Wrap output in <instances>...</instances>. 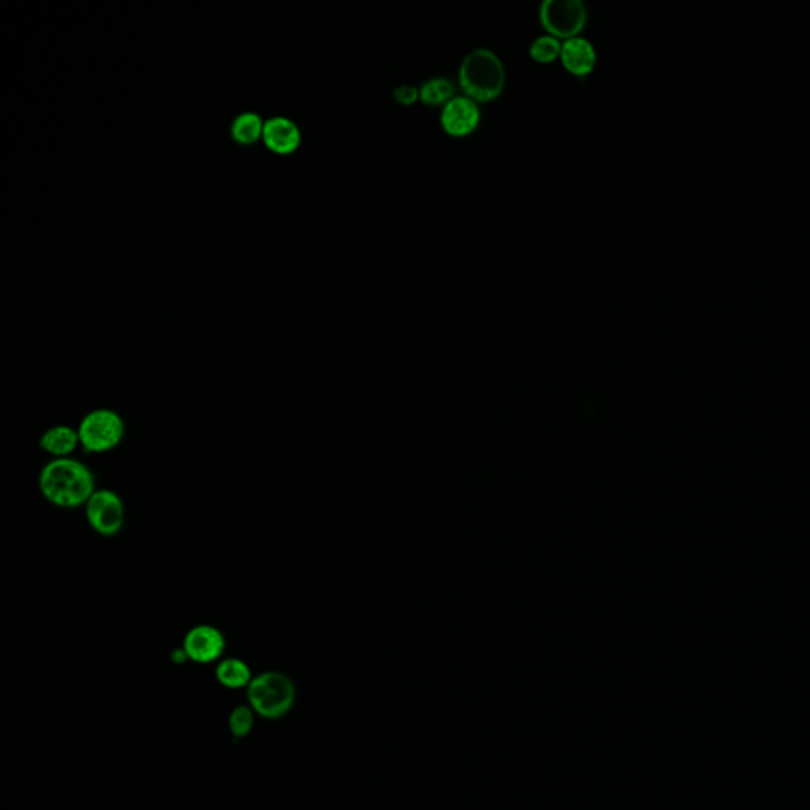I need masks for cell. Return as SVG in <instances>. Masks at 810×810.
<instances>
[{
    "label": "cell",
    "instance_id": "cell-1",
    "mask_svg": "<svg viewBox=\"0 0 810 810\" xmlns=\"http://www.w3.org/2000/svg\"><path fill=\"white\" fill-rule=\"evenodd\" d=\"M38 489L51 505L70 510L86 505L96 493V475L78 459H51L38 473Z\"/></svg>",
    "mask_w": 810,
    "mask_h": 810
},
{
    "label": "cell",
    "instance_id": "cell-2",
    "mask_svg": "<svg viewBox=\"0 0 810 810\" xmlns=\"http://www.w3.org/2000/svg\"><path fill=\"white\" fill-rule=\"evenodd\" d=\"M506 73L501 57L488 48L472 49L459 66V86L475 101H493L505 88Z\"/></svg>",
    "mask_w": 810,
    "mask_h": 810
},
{
    "label": "cell",
    "instance_id": "cell-3",
    "mask_svg": "<svg viewBox=\"0 0 810 810\" xmlns=\"http://www.w3.org/2000/svg\"><path fill=\"white\" fill-rule=\"evenodd\" d=\"M247 700L256 714L280 719L290 712L296 700L293 680L280 671L258 674L247 687Z\"/></svg>",
    "mask_w": 810,
    "mask_h": 810
},
{
    "label": "cell",
    "instance_id": "cell-4",
    "mask_svg": "<svg viewBox=\"0 0 810 810\" xmlns=\"http://www.w3.org/2000/svg\"><path fill=\"white\" fill-rule=\"evenodd\" d=\"M77 430L86 453H109L124 441L126 421L113 409L100 407L88 411L78 424Z\"/></svg>",
    "mask_w": 810,
    "mask_h": 810
},
{
    "label": "cell",
    "instance_id": "cell-5",
    "mask_svg": "<svg viewBox=\"0 0 810 810\" xmlns=\"http://www.w3.org/2000/svg\"><path fill=\"white\" fill-rule=\"evenodd\" d=\"M84 510L90 529L99 535L107 538L119 535L126 525V505L113 489H97L84 505Z\"/></svg>",
    "mask_w": 810,
    "mask_h": 810
},
{
    "label": "cell",
    "instance_id": "cell-6",
    "mask_svg": "<svg viewBox=\"0 0 810 810\" xmlns=\"http://www.w3.org/2000/svg\"><path fill=\"white\" fill-rule=\"evenodd\" d=\"M538 15L549 36L566 40L578 36L587 23V10L581 0H545Z\"/></svg>",
    "mask_w": 810,
    "mask_h": 810
},
{
    "label": "cell",
    "instance_id": "cell-7",
    "mask_svg": "<svg viewBox=\"0 0 810 810\" xmlns=\"http://www.w3.org/2000/svg\"><path fill=\"white\" fill-rule=\"evenodd\" d=\"M225 646H227L225 637L217 627L202 624L185 633L182 649L185 650L189 660L208 665L221 659Z\"/></svg>",
    "mask_w": 810,
    "mask_h": 810
},
{
    "label": "cell",
    "instance_id": "cell-8",
    "mask_svg": "<svg viewBox=\"0 0 810 810\" xmlns=\"http://www.w3.org/2000/svg\"><path fill=\"white\" fill-rule=\"evenodd\" d=\"M482 120L478 101L467 96H454L441 107V124L452 137H467L477 130Z\"/></svg>",
    "mask_w": 810,
    "mask_h": 810
},
{
    "label": "cell",
    "instance_id": "cell-9",
    "mask_svg": "<svg viewBox=\"0 0 810 810\" xmlns=\"http://www.w3.org/2000/svg\"><path fill=\"white\" fill-rule=\"evenodd\" d=\"M560 60L566 70L575 77H586L596 67L597 51L587 38L573 36L562 43Z\"/></svg>",
    "mask_w": 810,
    "mask_h": 810
},
{
    "label": "cell",
    "instance_id": "cell-10",
    "mask_svg": "<svg viewBox=\"0 0 810 810\" xmlns=\"http://www.w3.org/2000/svg\"><path fill=\"white\" fill-rule=\"evenodd\" d=\"M263 141L275 154H292L301 143V131L290 119L273 118L265 124Z\"/></svg>",
    "mask_w": 810,
    "mask_h": 810
},
{
    "label": "cell",
    "instance_id": "cell-11",
    "mask_svg": "<svg viewBox=\"0 0 810 810\" xmlns=\"http://www.w3.org/2000/svg\"><path fill=\"white\" fill-rule=\"evenodd\" d=\"M78 447H81L79 434L68 424H56L40 437V448L54 459L72 458Z\"/></svg>",
    "mask_w": 810,
    "mask_h": 810
},
{
    "label": "cell",
    "instance_id": "cell-12",
    "mask_svg": "<svg viewBox=\"0 0 810 810\" xmlns=\"http://www.w3.org/2000/svg\"><path fill=\"white\" fill-rule=\"evenodd\" d=\"M215 678H217V680H219L223 687L232 689V691H238V689L249 687L252 680H254V678H252V671L249 665H247L244 660L234 659V657L223 659V660L217 663V668H215Z\"/></svg>",
    "mask_w": 810,
    "mask_h": 810
},
{
    "label": "cell",
    "instance_id": "cell-13",
    "mask_svg": "<svg viewBox=\"0 0 810 810\" xmlns=\"http://www.w3.org/2000/svg\"><path fill=\"white\" fill-rule=\"evenodd\" d=\"M454 97V84L445 77L430 78L420 86V100L428 107H443Z\"/></svg>",
    "mask_w": 810,
    "mask_h": 810
},
{
    "label": "cell",
    "instance_id": "cell-14",
    "mask_svg": "<svg viewBox=\"0 0 810 810\" xmlns=\"http://www.w3.org/2000/svg\"><path fill=\"white\" fill-rule=\"evenodd\" d=\"M265 124L258 114L244 113L233 122L232 135L239 144H254L263 138Z\"/></svg>",
    "mask_w": 810,
    "mask_h": 810
},
{
    "label": "cell",
    "instance_id": "cell-15",
    "mask_svg": "<svg viewBox=\"0 0 810 810\" xmlns=\"http://www.w3.org/2000/svg\"><path fill=\"white\" fill-rule=\"evenodd\" d=\"M560 51H562V42H560L559 38L549 36V34L536 36L535 40L531 43V48H529L532 59L538 62V64H551V62H555L557 57H560Z\"/></svg>",
    "mask_w": 810,
    "mask_h": 810
},
{
    "label": "cell",
    "instance_id": "cell-16",
    "mask_svg": "<svg viewBox=\"0 0 810 810\" xmlns=\"http://www.w3.org/2000/svg\"><path fill=\"white\" fill-rule=\"evenodd\" d=\"M254 712L255 711L251 706H238V708L233 709L228 723H230L232 733L236 738H245L247 734L251 733L254 722H255Z\"/></svg>",
    "mask_w": 810,
    "mask_h": 810
},
{
    "label": "cell",
    "instance_id": "cell-17",
    "mask_svg": "<svg viewBox=\"0 0 810 810\" xmlns=\"http://www.w3.org/2000/svg\"><path fill=\"white\" fill-rule=\"evenodd\" d=\"M576 415H578L579 421L586 424V426L596 424L600 420L602 409H600V402L597 400L596 394L584 393L579 398L578 405H576Z\"/></svg>",
    "mask_w": 810,
    "mask_h": 810
},
{
    "label": "cell",
    "instance_id": "cell-18",
    "mask_svg": "<svg viewBox=\"0 0 810 810\" xmlns=\"http://www.w3.org/2000/svg\"><path fill=\"white\" fill-rule=\"evenodd\" d=\"M393 99L396 103L404 107L413 105L415 101L420 100V88L411 84H400L398 88H394Z\"/></svg>",
    "mask_w": 810,
    "mask_h": 810
},
{
    "label": "cell",
    "instance_id": "cell-19",
    "mask_svg": "<svg viewBox=\"0 0 810 810\" xmlns=\"http://www.w3.org/2000/svg\"><path fill=\"white\" fill-rule=\"evenodd\" d=\"M495 478H497V472L494 469H483V471L475 472L473 482L477 484H489V483L494 482Z\"/></svg>",
    "mask_w": 810,
    "mask_h": 810
},
{
    "label": "cell",
    "instance_id": "cell-20",
    "mask_svg": "<svg viewBox=\"0 0 810 810\" xmlns=\"http://www.w3.org/2000/svg\"><path fill=\"white\" fill-rule=\"evenodd\" d=\"M185 660H189V657H187V654H185L184 649L174 650V652H173L174 663H184Z\"/></svg>",
    "mask_w": 810,
    "mask_h": 810
}]
</instances>
